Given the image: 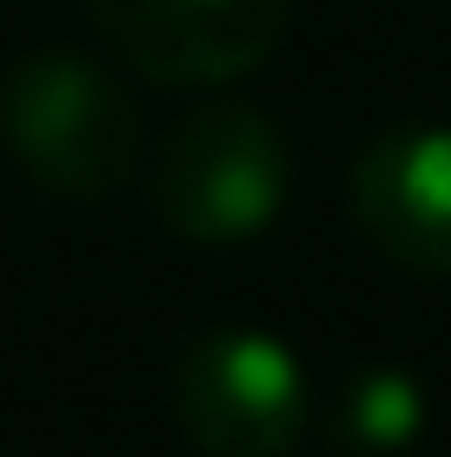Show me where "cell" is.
<instances>
[{
	"label": "cell",
	"mask_w": 451,
	"mask_h": 457,
	"mask_svg": "<svg viewBox=\"0 0 451 457\" xmlns=\"http://www.w3.org/2000/svg\"><path fill=\"white\" fill-rule=\"evenodd\" d=\"M352 212L385 259L451 278V126H392L352 166Z\"/></svg>",
	"instance_id": "obj_5"
},
{
	"label": "cell",
	"mask_w": 451,
	"mask_h": 457,
	"mask_svg": "<svg viewBox=\"0 0 451 457\" xmlns=\"http://www.w3.org/2000/svg\"><path fill=\"white\" fill-rule=\"evenodd\" d=\"M425 385L405 365H365L332 391V437L352 457H398L425 431Z\"/></svg>",
	"instance_id": "obj_6"
},
{
	"label": "cell",
	"mask_w": 451,
	"mask_h": 457,
	"mask_svg": "<svg viewBox=\"0 0 451 457\" xmlns=\"http://www.w3.org/2000/svg\"><path fill=\"white\" fill-rule=\"evenodd\" d=\"M120 67L160 87H226L259 73L286 40V0H87Z\"/></svg>",
	"instance_id": "obj_4"
},
{
	"label": "cell",
	"mask_w": 451,
	"mask_h": 457,
	"mask_svg": "<svg viewBox=\"0 0 451 457\" xmlns=\"http://www.w3.org/2000/svg\"><path fill=\"white\" fill-rule=\"evenodd\" d=\"M173 411L199 457H286L313 424V385L286 338L220 325L180 358Z\"/></svg>",
	"instance_id": "obj_3"
},
{
	"label": "cell",
	"mask_w": 451,
	"mask_h": 457,
	"mask_svg": "<svg viewBox=\"0 0 451 457\" xmlns=\"http://www.w3.org/2000/svg\"><path fill=\"white\" fill-rule=\"evenodd\" d=\"M0 139L46 193L106 199L139 166V106L93 54L34 46L0 80Z\"/></svg>",
	"instance_id": "obj_1"
},
{
	"label": "cell",
	"mask_w": 451,
	"mask_h": 457,
	"mask_svg": "<svg viewBox=\"0 0 451 457\" xmlns=\"http://www.w3.org/2000/svg\"><path fill=\"white\" fill-rule=\"evenodd\" d=\"M292 193V146L246 100L193 106L153 160V206L193 245L259 239Z\"/></svg>",
	"instance_id": "obj_2"
}]
</instances>
